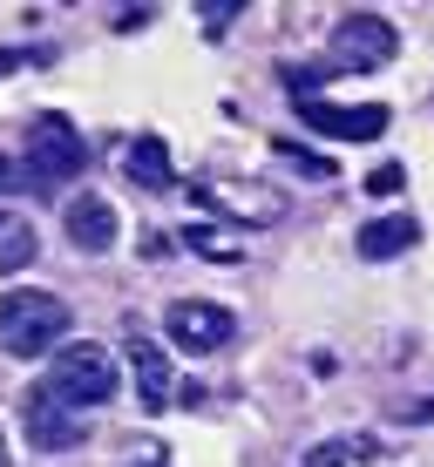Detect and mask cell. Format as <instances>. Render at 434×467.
<instances>
[{
    "label": "cell",
    "mask_w": 434,
    "mask_h": 467,
    "mask_svg": "<svg viewBox=\"0 0 434 467\" xmlns=\"http://www.w3.org/2000/svg\"><path fill=\"white\" fill-rule=\"evenodd\" d=\"M61 332H69V305H61L55 292L21 285V292L0 298V352H14V359H41V352L61 346Z\"/></svg>",
    "instance_id": "cell-1"
},
{
    "label": "cell",
    "mask_w": 434,
    "mask_h": 467,
    "mask_svg": "<svg viewBox=\"0 0 434 467\" xmlns=\"http://www.w3.org/2000/svg\"><path fill=\"white\" fill-rule=\"evenodd\" d=\"M116 386H122V373L109 359V346H61L48 379H41V393H55L69 413H82V407H109Z\"/></svg>",
    "instance_id": "cell-2"
},
{
    "label": "cell",
    "mask_w": 434,
    "mask_h": 467,
    "mask_svg": "<svg viewBox=\"0 0 434 467\" xmlns=\"http://www.w3.org/2000/svg\"><path fill=\"white\" fill-rule=\"evenodd\" d=\"M21 170H27V183L41 190H61V183H75V176L89 170V150H82V136H75V122L69 116H35V129H27V156H21Z\"/></svg>",
    "instance_id": "cell-3"
},
{
    "label": "cell",
    "mask_w": 434,
    "mask_h": 467,
    "mask_svg": "<svg viewBox=\"0 0 434 467\" xmlns=\"http://www.w3.org/2000/svg\"><path fill=\"white\" fill-rule=\"evenodd\" d=\"M190 197H197L204 211L231 217V223H279L285 217V190L245 183V176H204V183H190Z\"/></svg>",
    "instance_id": "cell-4"
},
{
    "label": "cell",
    "mask_w": 434,
    "mask_h": 467,
    "mask_svg": "<svg viewBox=\"0 0 434 467\" xmlns=\"http://www.w3.org/2000/svg\"><path fill=\"white\" fill-rule=\"evenodd\" d=\"M299 122L319 129V136H333V142H374V136H387L394 116L380 102H326V95H299Z\"/></svg>",
    "instance_id": "cell-5"
},
{
    "label": "cell",
    "mask_w": 434,
    "mask_h": 467,
    "mask_svg": "<svg viewBox=\"0 0 434 467\" xmlns=\"http://www.w3.org/2000/svg\"><path fill=\"white\" fill-rule=\"evenodd\" d=\"M394 55H400V35L380 14H346L333 27V68H387Z\"/></svg>",
    "instance_id": "cell-6"
},
{
    "label": "cell",
    "mask_w": 434,
    "mask_h": 467,
    "mask_svg": "<svg viewBox=\"0 0 434 467\" xmlns=\"http://www.w3.org/2000/svg\"><path fill=\"white\" fill-rule=\"evenodd\" d=\"M164 326H170V346H184V352H217V346H231L238 318L224 312V305H211V298H176L170 312H164Z\"/></svg>",
    "instance_id": "cell-7"
},
{
    "label": "cell",
    "mask_w": 434,
    "mask_h": 467,
    "mask_svg": "<svg viewBox=\"0 0 434 467\" xmlns=\"http://www.w3.org/2000/svg\"><path fill=\"white\" fill-rule=\"evenodd\" d=\"M21 420H27V441H35L41 454H69V447H82V433H89V427H82V420H75V413L55 400V393H41V386L27 393Z\"/></svg>",
    "instance_id": "cell-8"
},
{
    "label": "cell",
    "mask_w": 434,
    "mask_h": 467,
    "mask_svg": "<svg viewBox=\"0 0 434 467\" xmlns=\"http://www.w3.org/2000/svg\"><path fill=\"white\" fill-rule=\"evenodd\" d=\"M61 231H69V244L75 251H89V257H102L109 244H116V203L109 197H69V211H61Z\"/></svg>",
    "instance_id": "cell-9"
},
{
    "label": "cell",
    "mask_w": 434,
    "mask_h": 467,
    "mask_svg": "<svg viewBox=\"0 0 434 467\" xmlns=\"http://www.w3.org/2000/svg\"><path fill=\"white\" fill-rule=\"evenodd\" d=\"M130 373H136V400L150 413H164L170 407V393H176V373H170V359H164V346L156 339H143V332H130Z\"/></svg>",
    "instance_id": "cell-10"
},
{
    "label": "cell",
    "mask_w": 434,
    "mask_h": 467,
    "mask_svg": "<svg viewBox=\"0 0 434 467\" xmlns=\"http://www.w3.org/2000/svg\"><path fill=\"white\" fill-rule=\"evenodd\" d=\"M414 244H421V217H408V211L360 223V257H366V265H380V257H400V251H414Z\"/></svg>",
    "instance_id": "cell-11"
},
{
    "label": "cell",
    "mask_w": 434,
    "mask_h": 467,
    "mask_svg": "<svg viewBox=\"0 0 434 467\" xmlns=\"http://www.w3.org/2000/svg\"><path fill=\"white\" fill-rule=\"evenodd\" d=\"M130 183H143V190H170V183H176L164 136H136V142H130Z\"/></svg>",
    "instance_id": "cell-12"
},
{
    "label": "cell",
    "mask_w": 434,
    "mask_h": 467,
    "mask_svg": "<svg viewBox=\"0 0 434 467\" xmlns=\"http://www.w3.org/2000/svg\"><path fill=\"white\" fill-rule=\"evenodd\" d=\"M35 265V223L21 211H0V271H27Z\"/></svg>",
    "instance_id": "cell-13"
},
{
    "label": "cell",
    "mask_w": 434,
    "mask_h": 467,
    "mask_svg": "<svg viewBox=\"0 0 434 467\" xmlns=\"http://www.w3.org/2000/svg\"><path fill=\"white\" fill-rule=\"evenodd\" d=\"M184 244L197 251V257H217V265H238V237H231V231H217V223H190V231H184Z\"/></svg>",
    "instance_id": "cell-14"
},
{
    "label": "cell",
    "mask_w": 434,
    "mask_h": 467,
    "mask_svg": "<svg viewBox=\"0 0 434 467\" xmlns=\"http://www.w3.org/2000/svg\"><path fill=\"white\" fill-rule=\"evenodd\" d=\"M360 454H374V441H319V447H305V467H346Z\"/></svg>",
    "instance_id": "cell-15"
},
{
    "label": "cell",
    "mask_w": 434,
    "mask_h": 467,
    "mask_svg": "<svg viewBox=\"0 0 434 467\" xmlns=\"http://www.w3.org/2000/svg\"><path fill=\"white\" fill-rule=\"evenodd\" d=\"M271 150H279L292 170H305V176H333V163H326L319 150H299V142H271Z\"/></svg>",
    "instance_id": "cell-16"
},
{
    "label": "cell",
    "mask_w": 434,
    "mask_h": 467,
    "mask_svg": "<svg viewBox=\"0 0 434 467\" xmlns=\"http://www.w3.org/2000/svg\"><path fill=\"white\" fill-rule=\"evenodd\" d=\"M400 183H408V170H400V163H380L374 176H366V190H374V197H394Z\"/></svg>",
    "instance_id": "cell-17"
},
{
    "label": "cell",
    "mask_w": 434,
    "mask_h": 467,
    "mask_svg": "<svg viewBox=\"0 0 434 467\" xmlns=\"http://www.w3.org/2000/svg\"><path fill=\"white\" fill-rule=\"evenodd\" d=\"M21 61H48V47H0V75H14Z\"/></svg>",
    "instance_id": "cell-18"
},
{
    "label": "cell",
    "mask_w": 434,
    "mask_h": 467,
    "mask_svg": "<svg viewBox=\"0 0 434 467\" xmlns=\"http://www.w3.org/2000/svg\"><path fill=\"white\" fill-rule=\"evenodd\" d=\"M0 467H7V433H0Z\"/></svg>",
    "instance_id": "cell-19"
},
{
    "label": "cell",
    "mask_w": 434,
    "mask_h": 467,
    "mask_svg": "<svg viewBox=\"0 0 434 467\" xmlns=\"http://www.w3.org/2000/svg\"><path fill=\"white\" fill-rule=\"evenodd\" d=\"M130 467H164V461H130Z\"/></svg>",
    "instance_id": "cell-20"
}]
</instances>
